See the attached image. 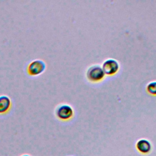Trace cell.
<instances>
[{
  "mask_svg": "<svg viewBox=\"0 0 156 156\" xmlns=\"http://www.w3.org/2000/svg\"><path fill=\"white\" fill-rule=\"evenodd\" d=\"M136 147L140 152L143 154H147L151 151L152 146L151 144L148 140L141 139L137 141L136 144Z\"/></svg>",
  "mask_w": 156,
  "mask_h": 156,
  "instance_id": "cell-6",
  "label": "cell"
},
{
  "mask_svg": "<svg viewBox=\"0 0 156 156\" xmlns=\"http://www.w3.org/2000/svg\"><path fill=\"white\" fill-rule=\"evenodd\" d=\"M147 91L151 94L156 95V81L151 82L147 85Z\"/></svg>",
  "mask_w": 156,
  "mask_h": 156,
  "instance_id": "cell-7",
  "label": "cell"
},
{
  "mask_svg": "<svg viewBox=\"0 0 156 156\" xmlns=\"http://www.w3.org/2000/svg\"><path fill=\"white\" fill-rule=\"evenodd\" d=\"M12 101L10 98L6 95L0 96V115L7 113L10 109Z\"/></svg>",
  "mask_w": 156,
  "mask_h": 156,
  "instance_id": "cell-5",
  "label": "cell"
},
{
  "mask_svg": "<svg viewBox=\"0 0 156 156\" xmlns=\"http://www.w3.org/2000/svg\"><path fill=\"white\" fill-rule=\"evenodd\" d=\"M105 76L102 68L98 65L90 66L86 71L87 79L91 82H98L101 81Z\"/></svg>",
  "mask_w": 156,
  "mask_h": 156,
  "instance_id": "cell-2",
  "label": "cell"
},
{
  "mask_svg": "<svg viewBox=\"0 0 156 156\" xmlns=\"http://www.w3.org/2000/svg\"><path fill=\"white\" fill-rule=\"evenodd\" d=\"M102 68L105 74L112 75L118 71L119 64L116 60L112 58H108L104 62Z\"/></svg>",
  "mask_w": 156,
  "mask_h": 156,
  "instance_id": "cell-4",
  "label": "cell"
},
{
  "mask_svg": "<svg viewBox=\"0 0 156 156\" xmlns=\"http://www.w3.org/2000/svg\"><path fill=\"white\" fill-rule=\"evenodd\" d=\"M21 156H31V155H30L29 154H23V155H21Z\"/></svg>",
  "mask_w": 156,
  "mask_h": 156,
  "instance_id": "cell-8",
  "label": "cell"
},
{
  "mask_svg": "<svg viewBox=\"0 0 156 156\" xmlns=\"http://www.w3.org/2000/svg\"><path fill=\"white\" fill-rule=\"evenodd\" d=\"M55 115L59 120L67 121L73 118L74 115V111L70 105L67 104H62L57 105L55 108Z\"/></svg>",
  "mask_w": 156,
  "mask_h": 156,
  "instance_id": "cell-1",
  "label": "cell"
},
{
  "mask_svg": "<svg viewBox=\"0 0 156 156\" xmlns=\"http://www.w3.org/2000/svg\"><path fill=\"white\" fill-rule=\"evenodd\" d=\"M46 67V63L43 60L35 59L28 64L26 71L29 76H36L42 74L44 71Z\"/></svg>",
  "mask_w": 156,
  "mask_h": 156,
  "instance_id": "cell-3",
  "label": "cell"
}]
</instances>
